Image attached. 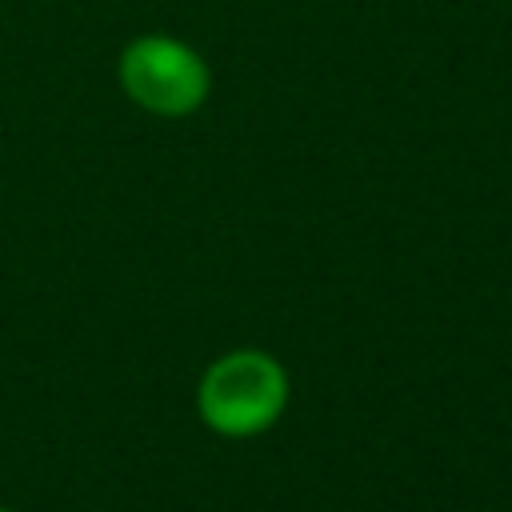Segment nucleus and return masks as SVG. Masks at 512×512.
<instances>
[{"label":"nucleus","instance_id":"obj_3","mask_svg":"<svg viewBox=\"0 0 512 512\" xmlns=\"http://www.w3.org/2000/svg\"><path fill=\"white\" fill-rule=\"evenodd\" d=\"M0 512H12V508H4V504H0Z\"/></svg>","mask_w":512,"mask_h":512},{"label":"nucleus","instance_id":"obj_2","mask_svg":"<svg viewBox=\"0 0 512 512\" xmlns=\"http://www.w3.org/2000/svg\"><path fill=\"white\" fill-rule=\"evenodd\" d=\"M116 76H120L124 96L136 108L164 116V120L192 116L212 92L208 60L192 44L164 36V32H148V36L128 40L120 52Z\"/></svg>","mask_w":512,"mask_h":512},{"label":"nucleus","instance_id":"obj_1","mask_svg":"<svg viewBox=\"0 0 512 512\" xmlns=\"http://www.w3.org/2000/svg\"><path fill=\"white\" fill-rule=\"evenodd\" d=\"M288 372L264 348H232L216 356L196 384V416L228 440L268 432L288 408Z\"/></svg>","mask_w":512,"mask_h":512}]
</instances>
